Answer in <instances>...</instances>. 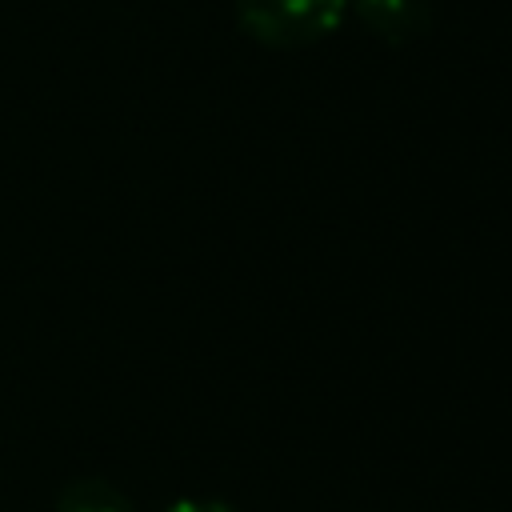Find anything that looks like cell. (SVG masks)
Wrapping results in <instances>:
<instances>
[{"mask_svg":"<svg viewBox=\"0 0 512 512\" xmlns=\"http://www.w3.org/2000/svg\"><path fill=\"white\" fill-rule=\"evenodd\" d=\"M236 24L264 48H308L340 28L348 0H232Z\"/></svg>","mask_w":512,"mask_h":512,"instance_id":"cell-1","label":"cell"},{"mask_svg":"<svg viewBox=\"0 0 512 512\" xmlns=\"http://www.w3.org/2000/svg\"><path fill=\"white\" fill-rule=\"evenodd\" d=\"M348 12L384 44L404 48L420 40L432 24V4L428 0H348Z\"/></svg>","mask_w":512,"mask_h":512,"instance_id":"cell-2","label":"cell"},{"mask_svg":"<svg viewBox=\"0 0 512 512\" xmlns=\"http://www.w3.org/2000/svg\"><path fill=\"white\" fill-rule=\"evenodd\" d=\"M56 512H132V500L100 476H80L64 484V492L56 496Z\"/></svg>","mask_w":512,"mask_h":512,"instance_id":"cell-3","label":"cell"},{"mask_svg":"<svg viewBox=\"0 0 512 512\" xmlns=\"http://www.w3.org/2000/svg\"><path fill=\"white\" fill-rule=\"evenodd\" d=\"M164 512H236V508L224 504V500H204V496H196V500H176V504H168Z\"/></svg>","mask_w":512,"mask_h":512,"instance_id":"cell-4","label":"cell"}]
</instances>
